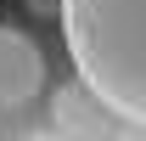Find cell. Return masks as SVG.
Here are the masks:
<instances>
[{"instance_id":"obj_1","label":"cell","mask_w":146,"mask_h":141,"mask_svg":"<svg viewBox=\"0 0 146 141\" xmlns=\"http://www.w3.org/2000/svg\"><path fill=\"white\" fill-rule=\"evenodd\" d=\"M73 73L112 119L146 130V0H62Z\"/></svg>"},{"instance_id":"obj_2","label":"cell","mask_w":146,"mask_h":141,"mask_svg":"<svg viewBox=\"0 0 146 141\" xmlns=\"http://www.w3.org/2000/svg\"><path fill=\"white\" fill-rule=\"evenodd\" d=\"M45 90V51L23 28H0V113H17Z\"/></svg>"}]
</instances>
